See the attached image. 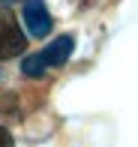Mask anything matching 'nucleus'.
I'll return each instance as SVG.
<instances>
[{"mask_svg": "<svg viewBox=\"0 0 138 147\" xmlns=\"http://www.w3.org/2000/svg\"><path fill=\"white\" fill-rule=\"evenodd\" d=\"M72 51H75V36H69V33H66V36L54 39L51 45H45V51L24 57L21 69H24V75H27V78H42L51 66H63V63L69 60Z\"/></svg>", "mask_w": 138, "mask_h": 147, "instance_id": "1", "label": "nucleus"}, {"mask_svg": "<svg viewBox=\"0 0 138 147\" xmlns=\"http://www.w3.org/2000/svg\"><path fill=\"white\" fill-rule=\"evenodd\" d=\"M21 15H24V24H27V33H30V36H36V39L48 36L51 27H54V18H51L48 6H45L42 0H24Z\"/></svg>", "mask_w": 138, "mask_h": 147, "instance_id": "2", "label": "nucleus"}, {"mask_svg": "<svg viewBox=\"0 0 138 147\" xmlns=\"http://www.w3.org/2000/svg\"><path fill=\"white\" fill-rule=\"evenodd\" d=\"M24 51V33L15 24H0V60H9Z\"/></svg>", "mask_w": 138, "mask_h": 147, "instance_id": "3", "label": "nucleus"}, {"mask_svg": "<svg viewBox=\"0 0 138 147\" xmlns=\"http://www.w3.org/2000/svg\"><path fill=\"white\" fill-rule=\"evenodd\" d=\"M0 147H15V141H12V135H9V129H3V126H0Z\"/></svg>", "mask_w": 138, "mask_h": 147, "instance_id": "4", "label": "nucleus"}, {"mask_svg": "<svg viewBox=\"0 0 138 147\" xmlns=\"http://www.w3.org/2000/svg\"><path fill=\"white\" fill-rule=\"evenodd\" d=\"M0 3H12V0H0Z\"/></svg>", "mask_w": 138, "mask_h": 147, "instance_id": "5", "label": "nucleus"}]
</instances>
